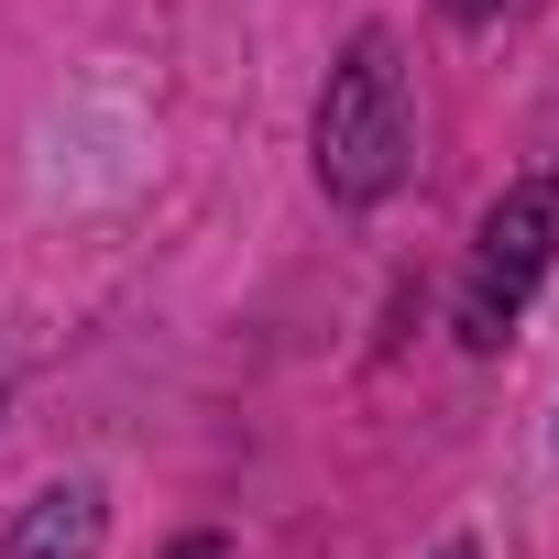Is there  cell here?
<instances>
[{
    "label": "cell",
    "instance_id": "6da1fadb",
    "mask_svg": "<svg viewBox=\"0 0 559 559\" xmlns=\"http://www.w3.org/2000/svg\"><path fill=\"white\" fill-rule=\"evenodd\" d=\"M395 176H406V67H395L384 34H362L330 67V99H319V187L341 209H373Z\"/></svg>",
    "mask_w": 559,
    "mask_h": 559
},
{
    "label": "cell",
    "instance_id": "5b68a950",
    "mask_svg": "<svg viewBox=\"0 0 559 559\" xmlns=\"http://www.w3.org/2000/svg\"><path fill=\"white\" fill-rule=\"evenodd\" d=\"M176 559H230V548H219V537H187V548H176Z\"/></svg>",
    "mask_w": 559,
    "mask_h": 559
},
{
    "label": "cell",
    "instance_id": "3957f363",
    "mask_svg": "<svg viewBox=\"0 0 559 559\" xmlns=\"http://www.w3.org/2000/svg\"><path fill=\"white\" fill-rule=\"evenodd\" d=\"M12 559H99V483H56L23 504Z\"/></svg>",
    "mask_w": 559,
    "mask_h": 559
},
{
    "label": "cell",
    "instance_id": "8992f818",
    "mask_svg": "<svg viewBox=\"0 0 559 559\" xmlns=\"http://www.w3.org/2000/svg\"><path fill=\"white\" fill-rule=\"evenodd\" d=\"M439 559H472V537H450V548H439Z\"/></svg>",
    "mask_w": 559,
    "mask_h": 559
},
{
    "label": "cell",
    "instance_id": "7a4b0ae2",
    "mask_svg": "<svg viewBox=\"0 0 559 559\" xmlns=\"http://www.w3.org/2000/svg\"><path fill=\"white\" fill-rule=\"evenodd\" d=\"M559 263V176H515L493 209H483V241H472V274H461V341L472 352H504L526 297L548 286Z\"/></svg>",
    "mask_w": 559,
    "mask_h": 559
},
{
    "label": "cell",
    "instance_id": "277c9868",
    "mask_svg": "<svg viewBox=\"0 0 559 559\" xmlns=\"http://www.w3.org/2000/svg\"><path fill=\"white\" fill-rule=\"evenodd\" d=\"M439 12H450V23H493V12H504V0H439Z\"/></svg>",
    "mask_w": 559,
    "mask_h": 559
}]
</instances>
